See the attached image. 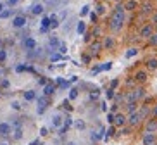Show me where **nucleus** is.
Instances as JSON below:
<instances>
[{"label": "nucleus", "mask_w": 157, "mask_h": 145, "mask_svg": "<svg viewBox=\"0 0 157 145\" xmlns=\"http://www.w3.org/2000/svg\"><path fill=\"white\" fill-rule=\"evenodd\" d=\"M149 41H150L152 47H157V33H152V36L149 38Z\"/></svg>", "instance_id": "nucleus-28"}, {"label": "nucleus", "mask_w": 157, "mask_h": 145, "mask_svg": "<svg viewBox=\"0 0 157 145\" xmlns=\"http://www.w3.org/2000/svg\"><path fill=\"white\" fill-rule=\"evenodd\" d=\"M76 31H78V35H83L85 31H86V24H85V21H79V23H78V28H76Z\"/></svg>", "instance_id": "nucleus-18"}, {"label": "nucleus", "mask_w": 157, "mask_h": 145, "mask_svg": "<svg viewBox=\"0 0 157 145\" xmlns=\"http://www.w3.org/2000/svg\"><path fill=\"white\" fill-rule=\"evenodd\" d=\"M147 67H149L150 71H155L157 69V59L155 57H150L149 61H147Z\"/></svg>", "instance_id": "nucleus-15"}, {"label": "nucleus", "mask_w": 157, "mask_h": 145, "mask_svg": "<svg viewBox=\"0 0 157 145\" xmlns=\"http://www.w3.org/2000/svg\"><path fill=\"white\" fill-rule=\"evenodd\" d=\"M107 99H114V90H112V88L107 90Z\"/></svg>", "instance_id": "nucleus-40"}, {"label": "nucleus", "mask_w": 157, "mask_h": 145, "mask_svg": "<svg viewBox=\"0 0 157 145\" xmlns=\"http://www.w3.org/2000/svg\"><path fill=\"white\" fill-rule=\"evenodd\" d=\"M52 124H54L55 128H61L62 124H64V119H62L61 114H54V117H52Z\"/></svg>", "instance_id": "nucleus-10"}, {"label": "nucleus", "mask_w": 157, "mask_h": 145, "mask_svg": "<svg viewBox=\"0 0 157 145\" xmlns=\"http://www.w3.org/2000/svg\"><path fill=\"white\" fill-rule=\"evenodd\" d=\"M74 126H76V128H78V130H85V123H83V121H74Z\"/></svg>", "instance_id": "nucleus-31"}, {"label": "nucleus", "mask_w": 157, "mask_h": 145, "mask_svg": "<svg viewBox=\"0 0 157 145\" xmlns=\"http://www.w3.org/2000/svg\"><path fill=\"white\" fill-rule=\"evenodd\" d=\"M59 50H61V54H66V52H67V47L62 43V45H59Z\"/></svg>", "instance_id": "nucleus-39"}, {"label": "nucleus", "mask_w": 157, "mask_h": 145, "mask_svg": "<svg viewBox=\"0 0 157 145\" xmlns=\"http://www.w3.org/2000/svg\"><path fill=\"white\" fill-rule=\"evenodd\" d=\"M107 121H109V123H114V112H109V114H107Z\"/></svg>", "instance_id": "nucleus-35"}, {"label": "nucleus", "mask_w": 157, "mask_h": 145, "mask_svg": "<svg viewBox=\"0 0 157 145\" xmlns=\"http://www.w3.org/2000/svg\"><path fill=\"white\" fill-rule=\"evenodd\" d=\"M12 24H14V28H23L26 24V17L24 16H16L12 21Z\"/></svg>", "instance_id": "nucleus-9"}, {"label": "nucleus", "mask_w": 157, "mask_h": 145, "mask_svg": "<svg viewBox=\"0 0 157 145\" xmlns=\"http://www.w3.org/2000/svg\"><path fill=\"white\" fill-rule=\"evenodd\" d=\"M5 59H7V54H5V50H0V62L5 61Z\"/></svg>", "instance_id": "nucleus-37"}, {"label": "nucleus", "mask_w": 157, "mask_h": 145, "mask_svg": "<svg viewBox=\"0 0 157 145\" xmlns=\"http://www.w3.org/2000/svg\"><path fill=\"white\" fill-rule=\"evenodd\" d=\"M137 107H138V105H137V102H128V104H126V111H128L129 114L137 111Z\"/></svg>", "instance_id": "nucleus-22"}, {"label": "nucleus", "mask_w": 157, "mask_h": 145, "mask_svg": "<svg viewBox=\"0 0 157 145\" xmlns=\"http://www.w3.org/2000/svg\"><path fill=\"white\" fill-rule=\"evenodd\" d=\"M104 47H105V49H112V47H114V40H112L111 36H107L105 41H104Z\"/></svg>", "instance_id": "nucleus-23"}, {"label": "nucleus", "mask_w": 157, "mask_h": 145, "mask_svg": "<svg viewBox=\"0 0 157 145\" xmlns=\"http://www.w3.org/2000/svg\"><path fill=\"white\" fill-rule=\"evenodd\" d=\"M54 92H55V87L52 85V83H48V85H45V88H43V95L48 97V95H52Z\"/></svg>", "instance_id": "nucleus-13"}, {"label": "nucleus", "mask_w": 157, "mask_h": 145, "mask_svg": "<svg viewBox=\"0 0 157 145\" xmlns=\"http://www.w3.org/2000/svg\"><path fill=\"white\" fill-rule=\"evenodd\" d=\"M12 109H16V111H19V109H21L19 102H12Z\"/></svg>", "instance_id": "nucleus-42"}, {"label": "nucleus", "mask_w": 157, "mask_h": 145, "mask_svg": "<svg viewBox=\"0 0 157 145\" xmlns=\"http://www.w3.org/2000/svg\"><path fill=\"white\" fill-rule=\"evenodd\" d=\"M145 133H157V119L150 117V119L145 123Z\"/></svg>", "instance_id": "nucleus-5"}, {"label": "nucleus", "mask_w": 157, "mask_h": 145, "mask_svg": "<svg viewBox=\"0 0 157 145\" xmlns=\"http://www.w3.org/2000/svg\"><path fill=\"white\" fill-rule=\"evenodd\" d=\"M24 47L28 50H35V49H36V41H35L33 38H26V40H24Z\"/></svg>", "instance_id": "nucleus-11"}, {"label": "nucleus", "mask_w": 157, "mask_h": 145, "mask_svg": "<svg viewBox=\"0 0 157 145\" xmlns=\"http://www.w3.org/2000/svg\"><path fill=\"white\" fill-rule=\"evenodd\" d=\"M67 145H76V143H74V142H67Z\"/></svg>", "instance_id": "nucleus-51"}, {"label": "nucleus", "mask_w": 157, "mask_h": 145, "mask_svg": "<svg viewBox=\"0 0 157 145\" xmlns=\"http://www.w3.org/2000/svg\"><path fill=\"white\" fill-rule=\"evenodd\" d=\"M12 133V128L9 123H0V137H9Z\"/></svg>", "instance_id": "nucleus-7"}, {"label": "nucleus", "mask_w": 157, "mask_h": 145, "mask_svg": "<svg viewBox=\"0 0 157 145\" xmlns=\"http://www.w3.org/2000/svg\"><path fill=\"white\" fill-rule=\"evenodd\" d=\"M2 10H4V4H0V14H2Z\"/></svg>", "instance_id": "nucleus-50"}, {"label": "nucleus", "mask_w": 157, "mask_h": 145, "mask_svg": "<svg viewBox=\"0 0 157 145\" xmlns=\"http://www.w3.org/2000/svg\"><path fill=\"white\" fill-rule=\"evenodd\" d=\"M12 133H14L12 137L16 138V140H21V138H23V130H21V126H16V130H14Z\"/></svg>", "instance_id": "nucleus-20"}, {"label": "nucleus", "mask_w": 157, "mask_h": 145, "mask_svg": "<svg viewBox=\"0 0 157 145\" xmlns=\"http://www.w3.org/2000/svg\"><path fill=\"white\" fill-rule=\"evenodd\" d=\"M142 143L143 145H157V135L155 133H143L142 135Z\"/></svg>", "instance_id": "nucleus-3"}, {"label": "nucleus", "mask_w": 157, "mask_h": 145, "mask_svg": "<svg viewBox=\"0 0 157 145\" xmlns=\"http://www.w3.org/2000/svg\"><path fill=\"white\" fill-rule=\"evenodd\" d=\"M57 45H61V43H59V38L52 36V38H50V47L54 49V47H57Z\"/></svg>", "instance_id": "nucleus-30"}, {"label": "nucleus", "mask_w": 157, "mask_h": 145, "mask_svg": "<svg viewBox=\"0 0 157 145\" xmlns=\"http://www.w3.org/2000/svg\"><path fill=\"white\" fill-rule=\"evenodd\" d=\"M45 109H47V97H41V99H38V109H36V112H38V114H43Z\"/></svg>", "instance_id": "nucleus-8"}, {"label": "nucleus", "mask_w": 157, "mask_h": 145, "mask_svg": "<svg viewBox=\"0 0 157 145\" xmlns=\"http://www.w3.org/2000/svg\"><path fill=\"white\" fill-rule=\"evenodd\" d=\"M88 12H90V7H88V5H85V7H81V10H79V14H81V16H86Z\"/></svg>", "instance_id": "nucleus-32"}, {"label": "nucleus", "mask_w": 157, "mask_h": 145, "mask_svg": "<svg viewBox=\"0 0 157 145\" xmlns=\"http://www.w3.org/2000/svg\"><path fill=\"white\" fill-rule=\"evenodd\" d=\"M114 135H116V126L112 124L111 128L107 130V133H105V138H111V137H114Z\"/></svg>", "instance_id": "nucleus-25"}, {"label": "nucleus", "mask_w": 157, "mask_h": 145, "mask_svg": "<svg viewBox=\"0 0 157 145\" xmlns=\"http://www.w3.org/2000/svg\"><path fill=\"white\" fill-rule=\"evenodd\" d=\"M152 23H157V14H154V16H152Z\"/></svg>", "instance_id": "nucleus-49"}, {"label": "nucleus", "mask_w": 157, "mask_h": 145, "mask_svg": "<svg viewBox=\"0 0 157 145\" xmlns=\"http://www.w3.org/2000/svg\"><path fill=\"white\" fill-rule=\"evenodd\" d=\"M61 55H59V54H54V55H52V61H61Z\"/></svg>", "instance_id": "nucleus-43"}, {"label": "nucleus", "mask_w": 157, "mask_h": 145, "mask_svg": "<svg viewBox=\"0 0 157 145\" xmlns=\"http://www.w3.org/2000/svg\"><path fill=\"white\" fill-rule=\"evenodd\" d=\"M57 26H59L57 16H50V28H57Z\"/></svg>", "instance_id": "nucleus-26"}, {"label": "nucleus", "mask_w": 157, "mask_h": 145, "mask_svg": "<svg viewBox=\"0 0 157 145\" xmlns=\"http://www.w3.org/2000/svg\"><path fill=\"white\" fill-rule=\"evenodd\" d=\"M135 79L140 81V83L147 81V73H145V71H137V73H135Z\"/></svg>", "instance_id": "nucleus-12"}, {"label": "nucleus", "mask_w": 157, "mask_h": 145, "mask_svg": "<svg viewBox=\"0 0 157 145\" xmlns=\"http://www.w3.org/2000/svg\"><path fill=\"white\" fill-rule=\"evenodd\" d=\"M90 97H91V99H97V97H99V92H93V93H91Z\"/></svg>", "instance_id": "nucleus-47"}, {"label": "nucleus", "mask_w": 157, "mask_h": 145, "mask_svg": "<svg viewBox=\"0 0 157 145\" xmlns=\"http://www.w3.org/2000/svg\"><path fill=\"white\" fill-rule=\"evenodd\" d=\"M104 9H105L104 5H99V7H97V12H99V14H102V12H104Z\"/></svg>", "instance_id": "nucleus-44"}, {"label": "nucleus", "mask_w": 157, "mask_h": 145, "mask_svg": "<svg viewBox=\"0 0 157 145\" xmlns=\"http://www.w3.org/2000/svg\"><path fill=\"white\" fill-rule=\"evenodd\" d=\"M24 99L28 100V102H31V100L36 99V93H35L33 90H28V92H24Z\"/></svg>", "instance_id": "nucleus-17"}, {"label": "nucleus", "mask_w": 157, "mask_h": 145, "mask_svg": "<svg viewBox=\"0 0 157 145\" xmlns=\"http://www.w3.org/2000/svg\"><path fill=\"white\" fill-rule=\"evenodd\" d=\"M0 49H2V40H0Z\"/></svg>", "instance_id": "nucleus-52"}, {"label": "nucleus", "mask_w": 157, "mask_h": 145, "mask_svg": "<svg viewBox=\"0 0 157 145\" xmlns=\"http://www.w3.org/2000/svg\"><path fill=\"white\" fill-rule=\"evenodd\" d=\"M0 145H7V143H0Z\"/></svg>", "instance_id": "nucleus-53"}, {"label": "nucleus", "mask_w": 157, "mask_h": 145, "mask_svg": "<svg viewBox=\"0 0 157 145\" xmlns=\"http://www.w3.org/2000/svg\"><path fill=\"white\" fill-rule=\"evenodd\" d=\"M31 12H33V14H36V16H38V14H41V12H43V5H41V4L33 5V7H31Z\"/></svg>", "instance_id": "nucleus-21"}, {"label": "nucleus", "mask_w": 157, "mask_h": 145, "mask_svg": "<svg viewBox=\"0 0 157 145\" xmlns=\"http://www.w3.org/2000/svg\"><path fill=\"white\" fill-rule=\"evenodd\" d=\"M152 33H154L152 23H150V24H145L143 28L140 29V36H142V38H150V36H152Z\"/></svg>", "instance_id": "nucleus-6"}, {"label": "nucleus", "mask_w": 157, "mask_h": 145, "mask_svg": "<svg viewBox=\"0 0 157 145\" xmlns=\"http://www.w3.org/2000/svg\"><path fill=\"white\" fill-rule=\"evenodd\" d=\"M90 17H91V21H93V23L97 21V14H95V12H91V14H90Z\"/></svg>", "instance_id": "nucleus-45"}, {"label": "nucleus", "mask_w": 157, "mask_h": 145, "mask_svg": "<svg viewBox=\"0 0 157 145\" xmlns=\"http://www.w3.org/2000/svg\"><path fill=\"white\" fill-rule=\"evenodd\" d=\"M142 119H143L142 112H140V111H135V112H131V114H129V117H128V124L131 126V128H135V126H138V124L142 123Z\"/></svg>", "instance_id": "nucleus-2"}, {"label": "nucleus", "mask_w": 157, "mask_h": 145, "mask_svg": "<svg viewBox=\"0 0 157 145\" xmlns=\"http://www.w3.org/2000/svg\"><path fill=\"white\" fill-rule=\"evenodd\" d=\"M111 67H112V64H111V62H105L104 66H100V69H102V71H109Z\"/></svg>", "instance_id": "nucleus-34"}, {"label": "nucleus", "mask_w": 157, "mask_h": 145, "mask_svg": "<svg viewBox=\"0 0 157 145\" xmlns=\"http://www.w3.org/2000/svg\"><path fill=\"white\" fill-rule=\"evenodd\" d=\"M16 4H19V0H9V5H16Z\"/></svg>", "instance_id": "nucleus-46"}, {"label": "nucleus", "mask_w": 157, "mask_h": 145, "mask_svg": "<svg viewBox=\"0 0 157 145\" xmlns=\"http://www.w3.org/2000/svg\"><path fill=\"white\" fill-rule=\"evenodd\" d=\"M2 87H5V88L9 87V81H7V79H4V81H2Z\"/></svg>", "instance_id": "nucleus-48"}, {"label": "nucleus", "mask_w": 157, "mask_h": 145, "mask_svg": "<svg viewBox=\"0 0 157 145\" xmlns=\"http://www.w3.org/2000/svg\"><path fill=\"white\" fill-rule=\"evenodd\" d=\"M128 123V117L124 116V114H121V112H116V114H114V126H116V128H123L124 124Z\"/></svg>", "instance_id": "nucleus-4"}, {"label": "nucleus", "mask_w": 157, "mask_h": 145, "mask_svg": "<svg viewBox=\"0 0 157 145\" xmlns=\"http://www.w3.org/2000/svg\"><path fill=\"white\" fill-rule=\"evenodd\" d=\"M91 54H99L100 49H102V43H99V41H95V43H91Z\"/></svg>", "instance_id": "nucleus-19"}, {"label": "nucleus", "mask_w": 157, "mask_h": 145, "mask_svg": "<svg viewBox=\"0 0 157 145\" xmlns=\"http://www.w3.org/2000/svg\"><path fill=\"white\" fill-rule=\"evenodd\" d=\"M41 28H45V29H48L50 28V17H43V19H41Z\"/></svg>", "instance_id": "nucleus-27"}, {"label": "nucleus", "mask_w": 157, "mask_h": 145, "mask_svg": "<svg viewBox=\"0 0 157 145\" xmlns=\"http://www.w3.org/2000/svg\"><path fill=\"white\" fill-rule=\"evenodd\" d=\"M124 19H126V16H124V7L117 5V7L114 9L112 16H111V29L112 31H119L121 26L124 24Z\"/></svg>", "instance_id": "nucleus-1"}, {"label": "nucleus", "mask_w": 157, "mask_h": 145, "mask_svg": "<svg viewBox=\"0 0 157 145\" xmlns=\"http://www.w3.org/2000/svg\"><path fill=\"white\" fill-rule=\"evenodd\" d=\"M76 97H78V90H76V88H71V92H69V100H74Z\"/></svg>", "instance_id": "nucleus-29"}, {"label": "nucleus", "mask_w": 157, "mask_h": 145, "mask_svg": "<svg viewBox=\"0 0 157 145\" xmlns=\"http://www.w3.org/2000/svg\"><path fill=\"white\" fill-rule=\"evenodd\" d=\"M142 10H143V12H152V10H154L152 2H150V0H145L143 5H142Z\"/></svg>", "instance_id": "nucleus-14"}, {"label": "nucleus", "mask_w": 157, "mask_h": 145, "mask_svg": "<svg viewBox=\"0 0 157 145\" xmlns=\"http://www.w3.org/2000/svg\"><path fill=\"white\" fill-rule=\"evenodd\" d=\"M138 54V49H135V47H133V49H129V50H126V54H124V55H126V57H135V55H137Z\"/></svg>", "instance_id": "nucleus-24"}, {"label": "nucleus", "mask_w": 157, "mask_h": 145, "mask_svg": "<svg viewBox=\"0 0 157 145\" xmlns=\"http://www.w3.org/2000/svg\"><path fill=\"white\" fill-rule=\"evenodd\" d=\"M137 7H138V2H137V0H128V2H126V5H124V9H128V10H135Z\"/></svg>", "instance_id": "nucleus-16"}, {"label": "nucleus", "mask_w": 157, "mask_h": 145, "mask_svg": "<svg viewBox=\"0 0 157 145\" xmlns=\"http://www.w3.org/2000/svg\"><path fill=\"white\" fill-rule=\"evenodd\" d=\"M150 116H152L154 119H157V105H155V107L152 109V111H150Z\"/></svg>", "instance_id": "nucleus-36"}, {"label": "nucleus", "mask_w": 157, "mask_h": 145, "mask_svg": "<svg viewBox=\"0 0 157 145\" xmlns=\"http://www.w3.org/2000/svg\"><path fill=\"white\" fill-rule=\"evenodd\" d=\"M16 71H17V73H23V71H26V66L19 64V66H16Z\"/></svg>", "instance_id": "nucleus-38"}, {"label": "nucleus", "mask_w": 157, "mask_h": 145, "mask_svg": "<svg viewBox=\"0 0 157 145\" xmlns=\"http://www.w3.org/2000/svg\"><path fill=\"white\" fill-rule=\"evenodd\" d=\"M40 135H41V137H47V135H48V130H47V128H41V130H40Z\"/></svg>", "instance_id": "nucleus-41"}, {"label": "nucleus", "mask_w": 157, "mask_h": 145, "mask_svg": "<svg viewBox=\"0 0 157 145\" xmlns=\"http://www.w3.org/2000/svg\"><path fill=\"white\" fill-rule=\"evenodd\" d=\"M9 16H10V10H9V9H7V10H2V14H0V17H2V19H7Z\"/></svg>", "instance_id": "nucleus-33"}]
</instances>
